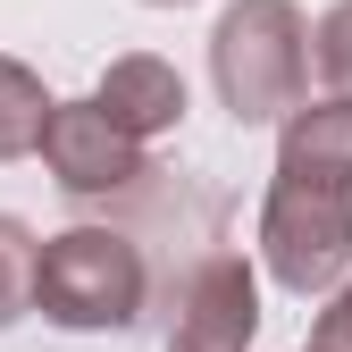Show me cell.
Masks as SVG:
<instances>
[{
	"mask_svg": "<svg viewBox=\"0 0 352 352\" xmlns=\"http://www.w3.org/2000/svg\"><path fill=\"white\" fill-rule=\"evenodd\" d=\"M42 168H51V185L93 201V193H126L143 176V143L118 135V126L101 118V101H51V118H42Z\"/></svg>",
	"mask_w": 352,
	"mask_h": 352,
	"instance_id": "cell-4",
	"label": "cell"
},
{
	"mask_svg": "<svg viewBox=\"0 0 352 352\" xmlns=\"http://www.w3.org/2000/svg\"><path fill=\"white\" fill-rule=\"evenodd\" d=\"M34 227L17 210H0V327H17L25 311H34Z\"/></svg>",
	"mask_w": 352,
	"mask_h": 352,
	"instance_id": "cell-8",
	"label": "cell"
},
{
	"mask_svg": "<svg viewBox=\"0 0 352 352\" xmlns=\"http://www.w3.org/2000/svg\"><path fill=\"white\" fill-rule=\"evenodd\" d=\"M252 336H260V277H252V260L210 252L201 269L176 285L168 352H243Z\"/></svg>",
	"mask_w": 352,
	"mask_h": 352,
	"instance_id": "cell-5",
	"label": "cell"
},
{
	"mask_svg": "<svg viewBox=\"0 0 352 352\" xmlns=\"http://www.w3.org/2000/svg\"><path fill=\"white\" fill-rule=\"evenodd\" d=\"M260 269L319 302L352 269V101L302 93L277 118V176L260 201Z\"/></svg>",
	"mask_w": 352,
	"mask_h": 352,
	"instance_id": "cell-1",
	"label": "cell"
},
{
	"mask_svg": "<svg viewBox=\"0 0 352 352\" xmlns=\"http://www.w3.org/2000/svg\"><path fill=\"white\" fill-rule=\"evenodd\" d=\"M143 9H193V0H143Z\"/></svg>",
	"mask_w": 352,
	"mask_h": 352,
	"instance_id": "cell-11",
	"label": "cell"
},
{
	"mask_svg": "<svg viewBox=\"0 0 352 352\" xmlns=\"http://www.w3.org/2000/svg\"><path fill=\"white\" fill-rule=\"evenodd\" d=\"M311 352H352V269L319 294V319H311Z\"/></svg>",
	"mask_w": 352,
	"mask_h": 352,
	"instance_id": "cell-10",
	"label": "cell"
},
{
	"mask_svg": "<svg viewBox=\"0 0 352 352\" xmlns=\"http://www.w3.org/2000/svg\"><path fill=\"white\" fill-rule=\"evenodd\" d=\"M93 101H101V118L118 126V135H135V143L176 135V126H185V109H193L185 76H176L160 51H126V59H109L101 84H93Z\"/></svg>",
	"mask_w": 352,
	"mask_h": 352,
	"instance_id": "cell-6",
	"label": "cell"
},
{
	"mask_svg": "<svg viewBox=\"0 0 352 352\" xmlns=\"http://www.w3.org/2000/svg\"><path fill=\"white\" fill-rule=\"evenodd\" d=\"M151 302V269H143V243L118 235V227H67V235H42L34 243V311L67 327V336H109V327H135Z\"/></svg>",
	"mask_w": 352,
	"mask_h": 352,
	"instance_id": "cell-3",
	"label": "cell"
},
{
	"mask_svg": "<svg viewBox=\"0 0 352 352\" xmlns=\"http://www.w3.org/2000/svg\"><path fill=\"white\" fill-rule=\"evenodd\" d=\"M210 84L235 126H277L311 93V25L294 0H235L210 25Z\"/></svg>",
	"mask_w": 352,
	"mask_h": 352,
	"instance_id": "cell-2",
	"label": "cell"
},
{
	"mask_svg": "<svg viewBox=\"0 0 352 352\" xmlns=\"http://www.w3.org/2000/svg\"><path fill=\"white\" fill-rule=\"evenodd\" d=\"M311 67H319L327 93H344V101H352V0H336V9L311 25Z\"/></svg>",
	"mask_w": 352,
	"mask_h": 352,
	"instance_id": "cell-9",
	"label": "cell"
},
{
	"mask_svg": "<svg viewBox=\"0 0 352 352\" xmlns=\"http://www.w3.org/2000/svg\"><path fill=\"white\" fill-rule=\"evenodd\" d=\"M302 352H311V344H302Z\"/></svg>",
	"mask_w": 352,
	"mask_h": 352,
	"instance_id": "cell-12",
	"label": "cell"
},
{
	"mask_svg": "<svg viewBox=\"0 0 352 352\" xmlns=\"http://www.w3.org/2000/svg\"><path fill=\"white\" fill-rule=\"evenodd\" d=\"M42 118H51V84H42L25 59L0 51V168H9V160H34Z\"/></svg>",
	"mask_w": 352,
	"mask_h": 352,
	"instance_id": "cell-7",
	"label": "cell"
}]
</instances>
